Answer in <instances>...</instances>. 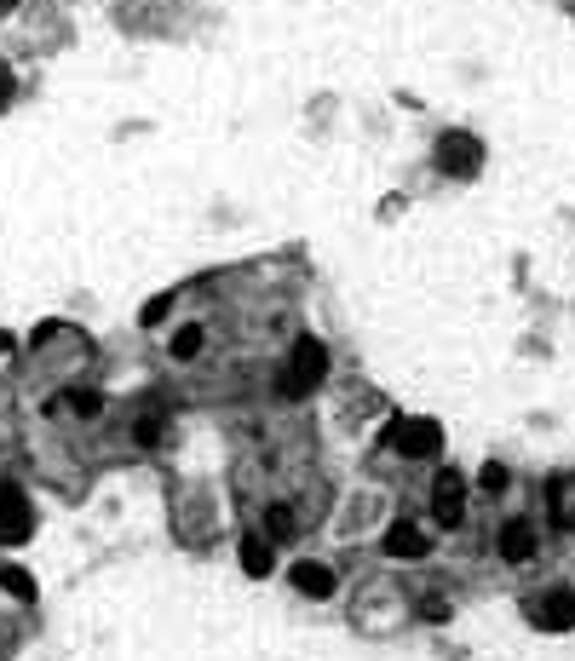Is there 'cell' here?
Returning <instances> with one entry per match:
<instances>
[{
    "mask_svg": "<svg viewBox=\"0 0 575 661\" xmlns=\"http://www.w3.org/2000/svg\"><path fill=\"white\" fill-rule=\"evenodd\" d=\"M322 380H328V345H322L317 334H299V340L288 345L282 374H276V391H282V397H311Z\"/></svg>",
    "mask_w": 575,
    "mask_h": 661,
    "instance_id": "cell-1",
    "label": "cell"
},
{
    "mask_svg": "<svg viewBox=\"0 0 575 661\" xmlns=\"http://www.w3.org/2000/svg\"><path fill=\"white\" fill-rule=\"evenodd\" d=\"M391 449L403 460H437L443 455V432H437V420H391Z\"/></svg>",
    "mask_w": 575,
    "mask_h": 661,
    "instance_id": "cell-2",
    "label": "cell"
},
{
    "mask_svg": "<svg viewBox=\"0 0 575 661\" xmlns=\"http://www.w3.org/2000/svg\"><path fill=\"white\" fill-rule=\"evenodd\" d=\"M432 518H437V529H460L466 524V472L443 466V472L432 478Z\"/></svg>",
    "mask_w": 575,
    "mask_h": 661,
    "instance_id": "cell-3",
    "label": "cell"
},
{
    "mask_svg": "<svg viewBox=\"0 0 575 661\" xmlns=\"http://www.w3.org/2000/svg\"><path fill=\"white\" fill-rule=\"evenodd\" d=\"M483 167V144L472 133H443L437 138V173H449V179H472Z\"/></svg>",
    "mask_w": 575,
    "mask_h": 661,
    "instance_id": "cell-4",
    "label": "cell"
},
{
    "mask_svg": "<svg viewBox=\"0 0 575 661\" xmlns=\"http://www.w3.org/2000/svg\"><path fill=\"white\" fill-rule=\"evenodd\" d=\"M288 581H294L299 598H334V587H340V575L328 570V564H317V558H299V564H288Z\"/></svg>",
    "mask_w": 575,
    "mask_h": 661,
    "instance_id": "cell-5",
    "label": "cell"
},
{
    "mask_svg": "<svg viewBox=\"0 0 575 661\" xmlns=\"http://www.w3.org/2000/svg\"><path fill=\"white\" fill-rule=\"evenodd\" d=\"M495 547H501L506 564H529V558H535V524H529V518H506L501 535H495Z\"/></svg>",
    "mask_w": 575,
    "mask_h": 661,
    "instance_id": "cell-6",
    "label": "cell"
},
{
    "mask_svg": "<svg viewBox=\"0 0 575 661\" xmlns=\"http://www.w3.org/2000/svg\"><path fill=\"white\" fill-rule=\"evenodd\" d=\"M529 610H535V627H575V593H570V587L541 593Z\"/></svg>",
    "mask_w": 575,
    "mask_h": 661,
    "instance_id": "cell-7",
    "label": "cell"
},
{
    "mask_svg": "<svg viewBox=\"0 0 575 661\" xmlns=\"http://www.w3.org/2000/svg\"><path fill=\"white\" fill-rule=\"evenodd\" d=\"M380 547H386L391 558H426V552H432V541H426V529H420V524L397 518V524L386 529V541H380Z\"/></svg>",
    "mask_w": 575,
    "mask_h": 661,
    "instance_id": "cell-8",
    "label": "cell"
},
{
    "mask_svg": "<svg viewBox=\"0 0 575 661\" xmlns=\"http://www.w3.org/2000/svg\"><path fill=\"white\" fill-rule=\"evenodd\" d=\"M259 518H265V524H259V535H265L271 547H282V541H294V535H299V512L288 501H271Z\"/></svg>",
    "mask_w": 575,
    "mask_h": 661,
    "instance_id": "cell-9",
    "label": "cell"
},
{
    "mask_svg": "<svg viewBox=\"0 0 575 661\" xmlns=\"http://www.w3.org/2000/svg\"><path fill=\"white\" fill-rule=\"evenodd\" d=\"M236 552H242V570L259 581V575H271V564H276V547L265 541V535H242L236 541Z\"/></svg>",
    "mask_w": 575,
    "mask_h": 661,
    "instance_id": "cell-10",
    "label": "cell"
},
{
    "mask_svg": "<svg viewBox=\"0 0 575 661\" xmlns=\"http://www.w3.org/2000/svg\"><path fill=\"white\" fill-rule=\"evenodd\" d=\"M6 518H12V529H18V535L29 529V501H23V489L0 478V529H6Z\"/></svg>",
    "mask_w": 575,
    "mask_h": 661,
    "instance_id": "cell-11",
    "label": "cell"
},
{
    "mask_svg": "<svg viewBox=\"0 0 575 661\" xmlns=\"http://www.w3.org/2000/svg\"><path fill=\"white\" fill-rule=\"evenodd\" d=\"M0 587L18 598V604H35V581H29V575H23L18 564H6V570H0Z\"/></svg>",
    "mask_w": 575,
    "mask_h": 661,
    "instance_id": "cell-12",
    "label": "cell"
},
{
    "mask_svg": "<svg viewBox=\"0 0 575 661\" xmlns=\"http://www.w3.org/2000/svg\"><path fill=\"white\" fill-rule=\"evenodd\" d=\"M202 328H196V322H190V328H179V334H173V357H179V363H190V357H202Z\"/></svg>",
    "mask_w": 575,
    "mask_h": 661,
    "instance_id": "cell-13",
    "label": "cell"
},
{
    "mask_svg": "<svg viewBox=\"0 0 575 661\" xmlns=\"http://www.w3.org/2000/svg\"><path fill=\"white\" fill-rule=\"evenodd\" d=\"M69 409L81 414V420H92V414L104 409V397H98L92 386H75V391H69Z\"/></svg>",
    "mask_w": 575,
    "mask_h": 661,
    "instance_id": "cell-14",
    "label": "cell"
},
{
    "mask_svg": "<svg viewBox=\"0 0 575 661\" xmlns=\"http://www.w3.org/2000/svg\"><path fill=\"white\" fill-rule=\"evenodd\" d=\"M167 311H173V294L150 299V305H144V311H138V322H144V328H156V322H167Z\"/></svg>",
    "mask_w": 575,
    "mask_h": 661,
    "instance_id": "cell-15",
    "label": "cell"
},
{
    "mask_svg": "<svg viewBox=\"0 0 575 661\" xmlns=\"http://www.w3.org/2000/svg\"><path fill=\"white\" fill-rule=\"evenodd\" d=\"M138 443H156V437H161V414H138Z\"/></svg>",
    "mask_w": 575,
    "mask_h": 661,
    "instance_id": "cell-16",
    "label": "cell"
},
{
    "mask_svg": "<svg viewBox=\"0 0 575 661\" xmlns=\"http://www.w3.org/2000/svg\"><path fill=\"white\" fill-rule=\"evenodd\" d=\"M483 495H501V489H506V466H483Z\"/></svg>",
    "mask_w": 575,
    "mask_h": 661,
    "instance_id": "cell-17",
    "label": "cell"
},
{
    "mask_svg": "<svg viewBox=\"0 0 575 661\" xmlns=\"http://www.w3.org/2000/svg\"><path fill=\"white\" fill-rule=\"evenodd\" d=\"M420 616H426V621H437V627H443V621H449V604H443V598H426V604H420Z\"/></svg>",
    "mask_w": 575,
    "mask_h": 661,
    "instance_id": "cell-18",
    "label": "cell"
},
{
    "mask_svg": "<svg viewBox=\"0 0 575 661\" xmlns=\"http://www.w3.org/2000/svg\"><path fill=\"white\" fill-rule=\"evenodd\" d=\"M6 104H12V69L0 64V110H6Z\"/></svg>",
    "mask_w": 575,
    "mask_h": 661,
    "instance_id": "cell-19",
    "label": "cell"
},
{
    "mask_svg": "<svg viewBox=\"0 0 575 661\" xmlns=\"http://www.w3.org/2000/svg\"><path fill=\"white\" fill-rule=\"evenodd\" d=\"M6 6H18V0H0V12H6Z\"/></svg>",
    "mask_w": 575,
    "mask_h": 661,
    "instance_id": "cell-20",
    "label": "cell"
}]
</instances>
